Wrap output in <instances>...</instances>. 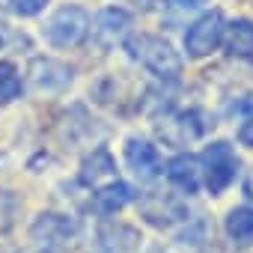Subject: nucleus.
<instances>
[{
	"instance_id": "obj_1",
	"label": "nucleus",
	"mask_w": 253,
	"mask_h": 253,
	"mask_svg": "<svg viewBox=\"0 0 253 253\" xmlns=\"http://www.w3.org/2000/svg\"><path fill=\"white\" fill-rule=\"evenodd\" d=\"M125 51L131 54V60H137L140 66H146L161 81H176L182 75V57H179V51L167 39H161V36L134 33V36L125 39Z\"/></svg>"
},
{
	"instance_id": "obj_2",
	"label": "nucleus",
	"mask_w": 253,
	"mask_h": 253,
	"mask_svg": "<svg viewBox=\"0 0 253 253\" xmlns=\"http://www.w3.org/2000/svg\"><path fill=\"white\" fill-rule=\"evenodd\" d=\"M89 33V12L84 6H60L42 27V36L54 45V48H75L86 39Z\"/></svg>"
},
{
	"instance_id": "obj_3",
	"label": "nucleus",
	"mask_w": 253,
	"mask_h": 253,
	"mask_svg": "<svg viewBox=\"0 0 253 253\" xmlns=\"http://www.w3.org/2000/svg\"><path fill=\"white\" fill-rule=\"evenodd\" d=\"M235 173H238V155L226 140H214L203 149V179L214 197H220L235 182Z\"/></svg>"
},
{
	"instance_id": "obj_4",
	"label": "nucleus",
	"mask_w": 253,
	"mask_h": 253,
	"mask_svg": "<svg viewBox=\"0 0 253 253\" xmlns=\"http://www.w3.org/2000/svg\"><path fill=\"white\" fill-rule=\"evenodd\" d=\"M223 33H226V21H223V15L217 12V9H211V12H206L203 18H197L191 27H188V33H185V51H188V57H209L220 42H223Z\"/></svg>"
},
{
	"instance_id": "obj_5",
	"label": "nucleus",
	"mask_w": 253,
	"mask_h": 253,
	"mask_svg": "<svg viewBox=\"0 0 253 253\" xmlns=\"http://www.w3.org/2000/svg\"><path fill=\"white\" fill-rule=\"evenodd\" d=\"M140 214L152 223V226H176L182 220H188V209L176 200V197H161V194H152L140 203Z\"/></svg>"
},
{
	"instance_id": "obj_6",
	"label": "nucleus",
	"mask_w": 253,
	"mask_h": 253,
	"mask_svg": "<svg viewBox=\"0 0 253 253\" xmlns=\"http://www.w3.org/2000/svg\"><path fill=\"white\" fill-rule=\"evenodd\" d=\"M125 161H128V167L134 170V176H140L146 182L161 173L158 149L149 140H140V137H128V143H125Z\"/></svg>"
},
{
	"instance_id": "obj_7",
	"label": "nucleus",
	"mask_w": 253,
	"mask_h": 253,
	"mask_svg": "<svg viewBox=\"0 0 253 253\" xmlns=\"http://www.w3.org/2000/svg\"><path fill=\"white\" fill-rule=\"evenodd\" d=\"M211 125H214V122H209V116H206L203 110H185V113H176L173 119H167V125H161V131L176 128L179 134L173 137V143H176V146H185L188 140L203 137Z\"/></svg>"
},
{
	"instance_id": "obj_8",
	"label": "nucleus",
	"mask_w": 253,
	"mask_h": 253,
	"mask_svg": "<svg viewBox=\"0 0 253 253\" xmlns=\"http://www.w3.org/2000/svg\"><path fill=\"white\" fill-rule=\"evenodd\" d=\"M140 244L137 229L125 223H104L98 229V253H134Z\"/></svg>"
},
{
	"instance_id": "obj_9",
	"label": "nucleus",
	"mask_w": 253,
	"mask_h": 253,
	"mask_svg": "<svg viewBox=\"0 0 253 253\" xmlns=\"http://www.w3.org/2000/svg\"><path fill=\"white\" fill-rule=\"evenodd\" d=\"M167 179L185 191V194H197L200 191V182H203V167L194 155H176L167 161Z\"/></svg>"
},
{
	"instance_id": "obj_10",
	"label": "nucleus",
	"mask_w": 253,
	"mask_h": 253,
	"mask_svg": "<svg viewBox=\"0 0 253 253\" xmlns=\"http://www.w3.org/2000/svg\"><path fill=\"white\" fill-rule=\"evenodd\" d=\"M226 42V54L238 57V60H253V21L250 18H235L226 24L223 33Z\"/></svg>"
},
{
	"instance_id": "obj_11",
	"label": "nucleus",
	"mask_w": 253,
	"mask_h": 253,
	"mask_svg": "<svg viewBox=\"0 0 253 253\" xmlns=\"http://www.w3.org/2000/svg\"><path fill=\"white\" fill-rule=\"evenodd\" d=\"M131 200H134V191L125 185V182H116V179L92 191V206L101 214H116L119 209H125Z\"/></svg>"
},
{
	"instance_id": "obj_12",
	"label": "nucleus",
	"mask_w": 253,
	"mask_h": 253,
	"mask_svg": "<svg viewBox=\"0 0 253 253\" xmlns=\"http://www.w3.org/2000/svg\"><path fill=\"white\" fill-rule=\"evenodd\" d=\"M113 179H116V167H113V158L107 149H95L81 167V182L89 188H101V182L107 185Z\"/></svg>"
},
{
	"instance_id": "obj_13",
	"label": "nucleus",
	"mask_w": 253,
	"mask_h": 253,
	"mask_svg": "<svg viewBox=\"0 0 253 253\" xmlns=\"http://www.w3.org/2000/svg\"><path fill=\"white\" fill-rule=\"evenodd\" d=\"M30 75L39 89H63L66 84H72V69L57 60H33Z\"/></svg>"
},
{
	"instance_id": "obj_14",
	"label": "nucleus",
	"mask_w": 253,
	"mask_h": 253,
	"mask_svg": "<svg viewBox=\"0 0 253 253\" xmlns=\"http://www.w3.org/2000/svg\"><path fill=\"white\" fill-rule=\"evenodd\" d=\"M75 232H78V223L69 220V217H63V214H39V220L33 223V235L36 238H45L51 244L66 241Z\"/></svg>"
},
{
	"instance_id": "obj_15",
	"label": "nucleus",
	"mask_w": 253,
	"mask_h": 253,
	"mask_svg": "<svg viewBox=\"0 0 253 253\" xmlns=\"http://www.w3.org/2000/svg\"><path fill=\"white\" fill-rule=\"evenodd\" d=\"M223 229L235 244H253V209L250 206L232 209L223 220Z\"/></svg>"
},
{
	"instance_id": "obj_16",
	"label": "nucleus",
	"mask_w": 253,
	"mask_h": 253,
	"mask_svg": "<svg viewBox=\"0 0 253 253\" xmlns=\"http://www.w3.org/2000/svg\"><path fill=\"white\" fill-rule=\"evenodd\" d=\"M131 24V15L125 12V9H119V6H110V9H104V12H98V18H95V27H98V33H104V36H119V33H125V27Z\"/></svg>"
},
{
	"instance_id": "obj_17",
	"label": "nucleus",
	"mask_w": 253,
	"mask_h": 253,
	"mask_svg": "<svg viewBox=\"0 0 253 253\" xmlns=\"http://www.w3.org/2000/svg\"><path fill=\"white\" fill-rule=\"evenodd\" d=\"M24 84H21V72L12 63H0V104H9L21 95Z\"/></svg>"
},
{
	"instance_id": "obj_18",
	"label": "nucleus",
	"mask_w": 253,
	"mask_h": 253,
	"mask_svg": "<svg viewBox=\"0 0 253 253\" xmlns=\"http://www.w3.org/2000/svg\"><path fill=\"white\" fill-rule=\"evenodd\" d=\"M15 211H18V200L9 191H0V232H3L6 226H12Z\"/></svg>"
},
{
	"instance_id": "obj_19",
	"label": "nucleus",
	"mask_w": 253,
	"mask_h": 253,
	"mask_svg": "<svg viewBox=\"0 0 253 253\" xmlns=\"http://www.w3.org/2000/svg\"><path fill=\"white\" fill-rule=\"evenodd\" d=\"M6 6L21 18H33L48 6V0H6Z\"/></svg>"
},
{
	"instance_id": "obj_20",
	"label": "nucleus",
	"mask_w": 253,
	"mask_h": 253,
	"mask_svg": "<svg viewBox=\"0 0 253 253\" xmlns=\"http://www.w3.org/2000/svg\"><path fill=\"white\" fill-rule=\"evenodd\" d=\"M238 140H241V146H250V149H253V116L238 128Z\"/></svg>"
},
{
	"instance_id": "obj_21",
	"label": "nucleus",
	"mask_w": 253,
	"mask_h": 253,
	"mask_svg": "<svg viewBox=\"0 0 253 253\" xmlns=\"http://www.w3.org/2000/svg\"><path fill=\"white\" fill-rule=\"evenodd\" d=\"M173 6H179V9H197V6H203L206 0H170Z\"/></svg>"
},
{
	"instance_id": "obj_22",
	"label": "nucleus",
	"mask_w": 253,
	"mask_h": 253,
	"mask_svg": "<svg viewBox=\"0 0 253 253\" xmlns=\"http://www.w3.org/2000/svg\"><path fill=\"white\" fill-rule=\"evenodd\" d=\"M244 194H247V197L253 200V170H250V173L244 176Z\"/></svg>"
},
{
	"instance_id": "obj_23",
	"label": "nucleus",
	"mask_w": 253,
	"mask_h": 253,
	"mask_svg": "<svg viewBox=\"0 0 253 253\" xmlns=\"http://www.w3.org/2000/svg\"><path fill=\"white\" fill-rule=\"evenodd\" d=\"M0 45H3V39H0Z\"/></svg>"
},
{
	"instance_id": "obj_24",
	"label": "nucleus",
	"mask_w": 253,
	"mask_h": 253,
	"mask_svg": "<svg viewBox=\"0 0 253 253\" xmlns=\"http://www.w3.org/2000/svg\"><path fill=\"white\" fill-rule=\"evenodd\" d=\"M152 253H158V250H152Z\"/></svg>"
}]
</instances>
